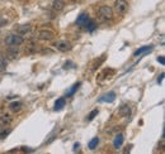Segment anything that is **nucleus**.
<instances>
[{
	"instance_id": "obj_19",
	"label": "nucleus",
	"mask_w": 165,
	"mask_h": 154,
	"mask_svg": "<svg viewBox=\"0 0 165 154\" xmlns=\"http://www.w3.org/2000/svg\"><path fill=\"white\" fill-rule=\"evenodd\" d=\"M6 68V59L3 56V53H0V71H4Z\"/></svg>"
},
{
	"instance_id": "obj_21",
	"label": "nucleus",
	"mask_w": 165,
	"mask_h": 154,
	"mask_svg": "<svg viewBox=\"0 0 165 154\" xmlns=\"http://www.w3.org/2000/svg\"><path fill=\"white\" fill-rule=\"evenodd\" d=\"M74 67H76L75 66V63L74 62H71V61H67V62L64 65V69H69V68H74Z\"/></svg>"
},
{
	"instance_id": "obj_5",
	"label": "nucleus",
	"mask_w": 165,
	"mask_h": 154,
	"mask_svg": "<svg viewBox=\"0 0 165 154\" xmlns=\"http://www.w3.org/2000/svg\"><path fill=\"white\" fill-rule=\"evenodd\" d=\"M54 47L60 51V52H67V51L71 49V44L67 42V40H57V42L54 44Z\"/></svg>"
},
{
	"instance_id": "obj_18",
	"label": "nucleus",
	"mask_w": 165,
	"mask_h": 154,
	"mask_svg": "<svg viewBox=\"0 0 165 154\" xmlns=\"http://www.w3.org/2000/svg\"><path fill=\"white\" fill-rule=\"evenodd\" d=\"M0 122H2L3 125H9L10 122H12V118H10L9 115H3L2 118H0Z\"/></svg>"
},
{
	"instance_id": "obj_16",
	"label": "nucleus",
	"mask_w": 165,
	"mask_h": 154,
	"mask_svg": "<svg viewBox=\"0 0 165 154\" xmlns=\"http://www.w3.org/2000/svg\"><path fill=\"white\" fill-rule=\"evenodd\" d=\"M98 144H99V138H93L90 141H89V144H88V148L90 149V150H94L97 147H98Z\"/></svg>"
},
{
	"instance_id": "obj_14",
	"label": "nucleus",
	"mask_w": 165,
	"mask_h": 154,
	"mask_svg": "<svg viewBox=\"0 0 165 154\" xmlns=\"http://www.w3.org/2000/svg\"><path fill=\"white\" fill-rule=\"evenodd\" d=\"M80 82H76V84H74L73 86H71L70 88H69V91H66V97H71V96H74L75 95V92L79 90V87H80Z\"/></svg>"
},
{
	"instance_id": "obj_11",
	"label": "nucleus",
	"mask_w": 165,
	"mask_h": 154,
	"mask_svg": "<svg viewBox=\"0 0 165 154\" xmlns=\"http://www.w3.org/2000/svg\"><path fill=\"white\" fill-rule=\"evenodd\" d=\"M118 114H119V116H125V118L130 116L131 115V107L128 105H122L118 110Z\"/></svg>"
},
{
	"instance_id": "obj_10",
	"label": "nucleus",
	"mask_w": 165,
	"mask_h": 154,
	"mask_svg": "<svg viewBox=\"0 0 165 154\" xmlns=\"http://www.w3.org/2000/svg\"><path fill=\"white\" fill-rule=\"evenodd\" d=\"M123 141H125V137H123V134H117L115 140H113V147H115L116 149H119L123 144Z\"/></svg>"
},
{
	"instance_id": "obj_6",
	"label": "nucleus",
	"mask_w": 165,
	"mask_h": 154,
	"mask_svg": "<svg viewBox=\"0 0 165 154\" xmlns=\"http://www.w3.org/2000/svg\"><path fill=\"white\" fill-rule=\"evenodd\" d=\"M116 92L115 91H109L107 92V94H104L103 96H100V99L98 100L99 102H108V104H111V102H113L116 100Z\"/></svg>"
},
{
	"instance_id": "obj_20",
	"label": "nucleus",
	"mask_w": 165,
	"mask_h": 154,
	"mask_svg": "<svg viewBox=\"0 0 165 154\" xmlns=\"http://www.w3.org/2000/svg\"><path fill=\"white\" fill-rule=\"evenodd\" d=\"M98 112H99V111H98V109H95V110H93V111L90 112V114L88 115L87 120H88V121H91V120H94V118H95V116L98 115Z\"/></svg>"
},
{
	"instance_id": "obj_3",
	"label": "nucleus",
	"mask_w": 165,
	"mask_h": 154,
	"mask_svg": "<svg viewBox=\"0 0 165 154\" xmlns=\"http://www.w3.org/2000/svg\"><path fill=\"white\" fill-rule=\"evenodd\" d=\"M115 10L118 15H125L128 12V3L126 2V0H116Z\"/></svg>"
},
{
	"instance_id": "obj_1",
	"label": "nucleus",
	"mask_w": 165,
	"mask_h": 154,
	"mask_svg": "<svg viewBox=\"0 0 165 154\" xmlns=\"http://www.w3.org/2000/svg\"><path fill=\"white\" fill-rule=\"evenodd\" d=\"M24 43V38L20 34H10L6 39H5V44L6 46H15L19 47L20 44Z\"/></svg>"
},
{
	"instance_id": "obj_4",
	"label": "nucleus",
	"mask_w": 165,
	"mask_h": 154,
	"mask_svg": "<svg viewBox=\"0 0 165 154\" xmlns=\"http://www.w3.org/2000/svg\"><path fill=\"white\" fill-rule=\"evenodd\" d=\"M36 37L39 40H52L55 38V34H54V32H51V30L42 29V30H38Z\"/></svg>"
},
{
	"instance_id": "obj_2",
	"label": "nucleus",
	"mask_w": 165,
	"mask_h": 154,
	"mask_svg": "<svg viewBox=\"0 0 165 154\" xmlns=\"http://www.w3.org/2000/svg\"><path fill=\"white\" fill-rule=\"evenodd\" d=\"M98 13L103 20H112L113 19V9L108 5H102L98 10Z\"/></svg>"
},
{
	"instance_id": "obj_13",
	"label": "nucleus",
	"mask_w": 165,
	"mask_h": 154,
	"mask_svg": "<svg viewBox=\"0 0 165 154\" xmlns=\"http://www.w3.org/2000/svg\"><path fill=\"white\" fill-rule=\"evenodd\" d=\"M30 30H32V27H30V24H24V25H20V27L17 28V32H18L20 36L29 33Z\"/></svg>"
},
{
	"instance_id": "obj_9",
	"label": "nucleus",
	"mask_w": 165,
	"mask_h": 154,
	"mask_svg": "<svg viewBox=\"0 0 165 154\" xmlns=\"http://www.w3.org/2000/svg\"><path fill=\"white\" fill-rule=\"evenodd\" d=\"M52 9L57 13L62 12V10L65 9V3L62 2V0H55V2L52 3Z\"/></svg>"
},
{
	"instance_id": "obj_7",
	"label": "nucleus",
	"mask_w": 165,
	"mask_h": 154,
	"mask_svg": "<svg viewBox=\"0 0 165 154\" xmlns=\"http://www.w3.org/2000/svg\"><path fill=\"white\" fill-rule=\"evenodd\" d=\"M154 49V46H143V47H140L139 49L135 51L133 53V57H137V56H141V54H145V53H149Z\"/></svg>"
},
{
	"instance_id": "obj_23",
	"label": "nucleus",
	"mask_w": 165,
	"mask_h": 154,
	"mask_svg": "<svg viewBox=\"0 0 165 154\" xmlns=\"http://www.w3.org/2000/svg\"><path fill=\"white\" fill-rule=\"evenodd\" d=\"M163 78H164V72H161V73H160V77L158 78V84H159V85L163 82Z\"/></svg>"
},
{
	"instance_id": "obj_12",
	"label": "nucleus",
	"mask_w": 165,
	"mask_h": 154,
	"mask_svg": "<svg viewBox=\"0 0 165 154\" xmlns=\"http://www.w3.org/2000/svg\"><path fill=\"white\" fill-rule=\"evenodd\" d=\"M65 104H66L65 97H60V99H57L56 102H55V107H54V110H55V111L62 110V109L65 107Z\"/></svg>"
},
{
	"instance_id": "obj_17",
	"label": "nucleus",
	"mask_w": 165,
	"mask_h": 154,
	"mask_svg": "<svg viewBox=\"0 0 165 154\" xmlns=\"http://www.w3.org/2000/svg\"><path fill=\"white\" fill-rule=\"evenodd\" d=\"M9 107H10L12 111H20V109H22V102L14 101V102H12V104L9 105Z\"/></svg>"
},
{
	"instance_id": "obj_24",
	"label": "nucleus",
	"mask_w": 165,
	"mask_h": 154,
	"mask_svg": "<svg viewBox=\"0 0 165 154\" xmlns=\"http://www.w3.org/2000/svg\"><path fill=\"white\" fill-rule=\"evenodd\" d=\"M79 148H80V144H79V143H75L73 150H74V152H78V150H79Z\"/></svg>"
},
{
	"instance_id": "obj_8",
	"label": "nucleus",
	"mask_w": 165,
	"mask_h": 154,
	"mask_svg": "<svg viewBox=\"0 0 165 154\" xmlns=\"http://www.w3.org/2000/svg\"><path fill=\"white\" fill-rule=\"evenodd\" d=\"M88 20H89V14L85 13V12H82V13H80V15L76 18V24H78V25H85Z\"/></svg>"
},
{
	"instance_id": "obj_15",
	"label": "nucleus",
	"mask_w": 165,
	"mask_h": 154,
	"mask_svg": "<svg viewBox=\"0 0 165 154\" xmlns=\"http://www.w3.org/2000/svg\"><path fill=\"white\" fill-rule=\"evenodd\" d=\"M85 27H87V30H88V32L91 33V32H94V30L97 29V23L94 22V20L89 19L88 22H87V24H85Z\"/></svg>"
},
{
	"instance_id": "obj_22",
	"label": "nucleus",
	"mask_w": 165,
	"mask_h": 154,
	"mask_svg": "<svg viewBox=\"0 0 165 154\" xmlns=\"http://www.w3.org/2000/svg\"><path fill=\"white\" fill-rule=\"evenodd\" d=\"M158 62H159L160 65H165V58H164V56L158 57Z\"/></svg>"
}]
</instances>
